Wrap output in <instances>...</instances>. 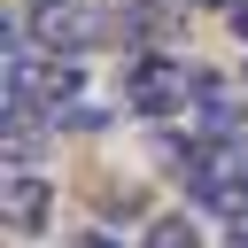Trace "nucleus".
Here are the masks:
<instances>
[{
    "mask_svg": "<svg viewBox=\"0 0 248 248\" xmlns=\"http://www.w3.org/2000/svg\"><path fill=\"white\" fill-rule=\"evenodd\" d=\"M155 155L186 178V194L217 217H248V140L240 132H155Z\"/></svg>",
    "mask_w": 248,
    "mask_h": 248,
    "instance_id": "f257e3e1",
    "label": "nucleus"
},
{
    "mask_svg": "<svg viewBox=\"0 0 248 248\" xmlns=\"http://www.w3.org/2000/svg\"><path fill=\"white\" fill-rule=\"evenodd\" d=\"M16 23L31 31V46H39V54H70V62L116 39L108 0H23V16H16Z\"/></svg>",
    "mask_w": 248,
    "mask_h": 248,
    "instance_id": "f03ea898",
    "label": "nucleus"
},
{
    "mask_svg": "<svg viewBox=\"0 0 248 248\" xmlns=\"http://www.w3.org/2000/svg\"><path fill=\"white\" fill-rule=\"evenodd\" d=\"M124 101H132L140 116H155V124H178V116L194 108V62H178V54H140V62L124 70Z\"/></svg>",
    "mask_w": 248,
    "mask_h": 248,
    "instance_id": "7ed1b4c3",
    "label": "nucleus"
},
{
    "mask_svg": "<svg viewBox=\"0 0 248 248\" xmlns=\"http://www.w3.org/2000/svg\"><path fill=\"white\" fill-rule=\"evenodd\" d=\"M0 217H8V232H16V240L46 232V217H54V178H46V170H31V163H16V170H8V202H0Z\"/></svg>",
    "mask_w": 248,
    "mask_h": 248,
    "instance_id": "20e7f679",
    "label": "nucleus"
},
{
    "mask_svg": "<svg viewBox=\"0 0 248 248\" xmlns=\"http://www.w3.org/2000/svg\"><path fill=\"white\" fill-rule=\"evenodd\" d=\"M194 124L202 132H240V93L217 70H202V62H194Z\"/></svg>",
    "mask_w": 248,
    "mask_h": 248,
    "instance_id": "39448f33",
    "label": "nucleus"
},
{
    "mask_svg": "<svg viewBox=\"0 0 248 248\" xmlns=\"http://www.w3.org/2000/svg\"><path fill=\"white\" fill-rule=\"evenodd\" d=\"M140 248H202V240H194V225H186V217H155Z\"/></svg>",
    "mask_w": 248,
    "mask_h": 248,
    "instance_id": "423d86ee",
    "label": "nucleus"
},
{
    "mask_svg": "<svg viewBox=\"0 0 248 248\" xmlns=\"http://www.w3.org/2000/svg\"><path fill=\"white\" fill-rule=\"evenodd\" d=\"M70 248H124V240H108V232H78Z\"/></svg>",
    "mask_w": 248,
    "mask_h": 248,
    "instance_id": "0eeeda50",
    "label": "nucleus"
},
{
    "mask_svg": "<svg viewBox=\"0 0 248 248\" xmlns=\"http://www.w3.org/2000/svg\"><path fill=\"white\" fill-rule=\"evenodd\" d=\"M225 248H248V217H240V225H232V232H225Z\"/></svg>",
    "mask_w": 248,
    "mask_h": 248,
    "instance_id": "6e6552de",
    "label": "nucleus"
},
{
    "mask_svg": "<svg viewBox=\"0 0 248 248\" xmlns=\"http://www.w3.org/2000/svg\"><path fill=\"white\" fill-rule=\"evenodd\" d=\"M232 31H240V46H248V0H240V8H232Z\"/></svg>",
    "mask_w": 248,
    "mask_h": 248,
    "instance_id": "1a4fd4ad",
    "label": "nucleus"
}]
</instances>
